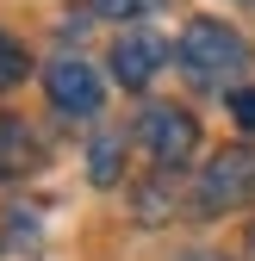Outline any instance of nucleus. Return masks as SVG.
I'll use <instances>...</instances> for the list:
<instances>
[{"mask_svg":"<svg viewBox=\"0 0 255 261\" xmlns=\"http://www.w3.org/2000/svg\"><path fill=\"white\" fill-rule=\"evenodd\" d=\"M87 174L100 180V187L118 180V137H100V143H93V168H87Z\"/></svg>","mask_w":255,"mask_h":261,"instance_id":"nucleus-8","label":"nucleus"},{"mask_svg":"<svg viewBox=\"0 0 255 261\" xmlns=\"http://www.w3.org/2000/svg\"><path fill=\"white\" fill-rule=\"evenodd\" d=\"M31 162H38V137H31L19 118H7V112H0V180L25 174Z\"/></svg>","mask_w":255,"mask_h":261,"instance_id":"nucleus-6","label":"nucleus"},{"mask_svg":"<svg viewBox=\"0 0 255 261\" xmlns=\"http://www.w3.org/2000/svg\"><path fill=\"white\" fill-rule=\"evenodd\" d=\"M156 0H93V13L100 19H137V13H149Z\"/></svg>","mask_w":255,"mask_h":261,"instance_id":"nucleus-9","label":"nucleus"},{"mask_svg":"<svg viewBox=\"0 0 255 261\" xmlns=\"http://www.w3.org/2000/svg\"><path fill=\"white\" fill-rule=\"evenodd\" d=\"M181 261H224V255H206V249H199V255H181Z\"/></svg>","mask_w":255,"mask_h":261,"instance_id":"nucleus-11","label":"nucleus"},{"mask_svg":"<svg viewBox=\"0 0 255 261\" xmlns=\"http://www.w3.org/2000/svg\"><path fill=\"white\" fill-rule=\"evenodd\" d=\"M112 81L118 87H149L156 75H162V62H168V44L156 38V31L131 25V31H118V44H112Z\"/></svg>","mask_w":255,"mask_h":261,"instance_id":"nucleus-5","label":"nucleus"},{"mask_svg":"<svg viewBox=\"0 0 255 261\" xmlns=\"http://www.w3.org/2000/svg\"><path fill=\"white\" fill-rule=\"evenodd\" d=\"M137 137H143V149L162 162V168H181V162L199 149V124H193V112H181V106H149L137 118Z\"/></svg>","mask_w":255,"mask_h":261,"instance_id":"nucleus-4","label":"nucleus"},{"mask_svg":"<svg viewBox=\"0 0 255 261\" xmlns=\"http://www.w3.org/2000/svg\"><path fill=\"white\" fill-rule=\"evenodd\" d=\"M13 81H25V50L13 31H0V87H13Z\"/></svg>","mask_w":255,"mask_h":261,"instance_id":"nucleus-7","label":"nucleus"},{"mask_svg":"<svg viewBox=\"0 0 255 261\" xmlns=\"http://www.w3.org/2000/svg\"><path fill=\"white\" fill-rule=\"evenodd\" d=\"M231 118H237L243 130H255V87H237V93H231Z\"/></svg>","mask_w":255,"mask_h":261,"instance_id":"nucleus-10","label":"nucleus"},{"mask_svg":"<svg viewBox=\"0 0 255 261\" xmlns=\"http://www.w3.org/2000/svg\"><path fill=\"white\" fill-rule=\"evenodd\" d=\"M249 255H255V230H249Z\"/></svg>","mask_w":255,"mask_h":261,"instance_id":"nucleus-12","label":"nucleus"},{"mask_svg":"<svg viewBox=\"0 0 255 261\" xmlns=\"http://www.w3.org/2000/svg\"><path fill=\"white\" fill-rule=\"evenodd\" d=\"M181 69L193 75L199 87H231L243 69H249V44L224 19H193L181 31Z\"/></svg>","mask_w":255,"mask_h":261,"instance_id":"nucleus-1","label":"nucleus"},{"mask_svg":"<svg viewBox=\"0 0 255 261\" xmlns=\"http://www.w3.org/2000/svg\"><path fill=\"white\" fill-rule=\"evenodd\" d=\"M193 199H199V212H206V218L255 205V149H249V143L218 149V155L206 162V174H199V187H193Z\"/></svg>","mask_w":255,"mask_h":261,"instance_id":"nucleus-2","label":"nucleus"},{"mask_svg":"<svg viewBox=\"0 0 255 261\" xmlns=\"http://www.w3.org/2000/svg\"><path fill=\"white\" fill-rule=\"evenodd\" d=\"M44 93H50V106L69 112V118H93V112H100V100H106L93 62H81V56H56L50 69H44Z\"/></svg>","mask_w":255,"mask_h":261,"instance_id":"nucleus-3","label":"nucleus"}]
</instances>
